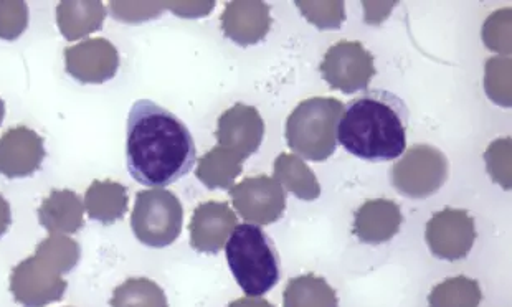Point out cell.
Instances as JSON below:
<instances>
[{"label": "cell", "instance_id": "obj_1", "mask_svg": "<svg viewBox=\"0 0 512 307\" xmlns=\"http://www.w3.org/2000/svg\"><path fill=\"white\" fill-rule=\"evenodd\" d=\"M129 174L146 187L162 189L190 174L197 162L194 137L182 119L151 100L129 111L126 129Z\"/></svg>", "mask_w": 512, "mask_h": 307}, {"label": "cell", "instance_id": "obj_13", "mask_svg": "<svg viewBox=\"0 0 512 307\" xmlns=\"http://www.w3.org/2000/svg\"><path fill=\"white\" fill-rule=\"evenodd\" d=\"M45 141L27 126L10 128L0 136V175L24 179L40 171L45 159Z\"/></svg>", "mask_w": 512, "mask_h": 307}, {"label": "cell", "instance_id": "obj_30", "mask_svg": "<svg viewBox=\"0 0 512 307\" xmlns=\"http://www.w3.org/2000/svg\"><path fill=\"white\" fill-rule=\"evenodd\" d=\"M10 225H12V210L4 195H0V238L9 232Z\"/></svg>", "mask_w": 512, "mask_h": 307}, {"label": "cell", "instance_id": "obj_5", "mask_svg": "<svg viewBox=\"0 0 512 307\" xmlns=\"http://www.w3.org/2000/svg\"><path fill=\"white\" fill-rule=\"evenodd\" d=\"M184 208L176 194L166 189L141 190L136 195L131 228L134 237L151 248H166L181 237Z\"/></svg>", "mask_w": 512, "mask_h": 307}, {"label": "cell", "instance_id": "obj_19", "mask_svg": "<svg viewBox=\"0 0 512 307\" xmlns=\"http://www.w3.org/2000/svg\"><path fill=\"white\" fill-rule=\"evenodd\" d=\"M106 7L101 2H60L57 24L67 42L100 32L106 19Z\"/></svg>", "mask_w": 512, "mask_h": 307}, {"label": "cell", "instance_id": "obj_15", "mask_svg": "<svg viewBox=\"0 0 512 307\" xmlns=\"http://www.w3.org/2000/svg\"><path fill=\"white\" fill-rule=\"evenodd\" d=\"M220 20L225 37L240 47H250L265 40L273 24L270 5L265 2H230Z\"/></svg>", "mask_w": 512, "mask_h": 307}, {"label": "cell", "instance_id": "obj_8", "mask_svg": "<svg viewBox=\"0 0 512 307\" xmlns=\"http://www.w3.org/2000/svg\"><path fill=\"white\" fill-rule=\"evenodd\" d=\"M319 73L332 90L354 95L366 90L374 78V55L361 42L342 40L326 52Z\"/></svg>", "mask_w": 512, "mask_h": 307}, {"label": "cell", "instance_id": "obj_7", "mask_svg": "<svg viewBox=\"0 0 512 307\" xmlns=\"http://www.w3.org/2000/svg\"><path fill=\"white\" fill-rule=\"evenodd\" d=\"M63 270L48 256L35 250L34 255L20 261L10 274V293L22 307H47L62 301L68 283Z\"/></svg>", "mask_w": 512, "mask_h": 307}, {"label": "cell", "instance_id": "obj_17", "mask_svg": "<svg viewBox=\"0 0 512 307\" xmlns=\"http://www.w3.org/2000/svg\"><path fill=\"white\" fill-rule=\"evenodd\" d=\"M38 222L48 235H73L85 225V205L73 190H52L38 208Z\"/></svg>", "mask_w": 512, "mask_h": 307}, {"label": "cell", "instance_id": "obj_32", "mask_svg": "<svg viewBox=\"0 0 512 307\" xmlns=\"http://www.w3.org/2000/svg\"><path fill=\"white\" fill-rule=\"evenodd\" d=\"M5 118V103L2 98H0V124H2V121H4Z\"/></svg>", "mask_w": 512, "mask_h": 307}, {"label": "cell", "instance_id": "obj_16", "mask_svg": "<svg viewBox=\"0 0 512 307\" xmlns=\"http://www.w3.org/2000/svg\"><path fill=\"white\" fill-rule=\"evenodd\" d=\"M402 210L394 200H367L354 217V235L367 245H382L399 233Z\"/></svg>", "mask_w": 512, "mask_h": 307}, {"label": "cell", "instance_id": "obj_6", "mask_svg": "<svg viewBox=\"0 0 512 307\" xmlns=\"http://www.w3.org/2000/svg\"><path fill=\"white\" fill-rule=\"evenodd\" d=\"M450 174L445 154L428 144L410 147L390 169V182L410 199H427L437 194Z\"/></svg>", "mask_w": 512, "mask_h": 307}, {"label": "cell", "instance_id": "obj_18", "mask_svg": "<svg viewBox=\"0 0 512 307\" xmlns=\"http://www.w3.org/2000/svg\"><path fill=\"white\" fill-rule=\"evenodd\" d=\"M83 205L91 220L113 225L128 212V189L114 180H93L86 189Z\"/></svg>", "mask_w": 512, "mask_h": 307}, {"label": "cell", "instance_id": "obj_27", "mask_svg": "<svg viewBox=\"0 0 512 307\" xmlns=\"http://www.w3.org/2000/svg\"><path fill=\"white\" fill-rule=\"evenodd\" d=\"M29 27V7L25 2H0V38L14 42Z\"/></svg>", "mask_w": 512, "mask_h": 307}, {"label": "cell", "instance_id": "obj_23", "mask_svg": "<svg viewBox=\"0 0 512 307\" xmlns=\"http://www.w3.org/2000/svg\"><path fill=\"white\" fill-rule=\"evenodd\" d=\"M110 307H169V301L152 279L129 278L114 289Z\"/></svg>", "mask_w": 512, "mask_h": 307}, {"label": "cell", "instance_id": "obj_11", "mask_svg": "<svg viewBox=\"0 0 512 307\" xmlns=\"http://www.w3.org/2000/svg\"><path fill=\"white\" fill-rule=\"evenodd\" d=\"M65 70L81 85H103L119 70V53L106 38H90L63 50Z\"/></svg>", "mask_w": 512, "mask_h": 307}, {"label": "cell", "instance_id": "obj_24", "mask_svg": "<svg viewBox=\"0 0 512 307\" xmlns=\"http://www.w3.org/2000/svg\"><path fill=\"white\" fill-rule=\"evenodd\" d=\"M483 293L476 279L466 276L445 279L428 296L430 307H479Z\"/></svg>", "mask_w": 512, "mask_h": 307}, {"label": "cell", "instance_id": "obj_31", "mask_svg": "<svg viewBox=\"0 0 512 307\" xmlns=\"http://www.w3.org/2000/svg\"><path fill=\"white\" fill-rule=\"evenodd\" d=\"M227 307H275L273 304L268 303L263 298H240L237 301H232Z\"/></svg>", "mask_w": 512, "mask_h": 307}, {"label": "cell", "instance_id": "obj_22", "mask_svg": "<svg viewBox=\"0 0 512 307\" xmlns=\"http://www.w3.org/2000/svg\"><path fill=\"white\" fill-rule=\"evenodd\" d=\"M283 307H339V299L326 279L309 273L286 284Z\"/></svg>", "mask_w": 512, "mask_h": 307}, {"label": "cell", "instance_id": "obj_26", "mask_svg": "<svg viewBox=\"0 0 512 307\" xmlns=\"http://www.w3.org/2000/svg\"><path fill=\"white\" fill-rule=\"evenodd\" d=\"M304 17L318 29H339L346 20L344 2H296Z\"/></svg>", "mask_w": 512, "mask_h": 307}, {"label": "cell", "instance_id": "obj_14", "mask_svg": "<svg viewBox=\"0 0 512 307\" xmlns=\"http://www.w3.org/2000/svg\"><path fill=\"white\" fill-rule=\"evenodd\" d=\"M237 225V215L225 202L200 204L190 220V246L197 253L217 255L225 248Z\"/></svg>", "mask_w": 512, "mask_h": 307}, {"label": "cell", "instance_id": "obj_21", "mask_svg": "<svg viewBox=\"0 0 512 307\" xmlns=\"http://www.w3.org/2000/svg\"><path fill=\"white\" fill-rule=\"evenodd\" d=\"M243 159L225 147H214L200 157L195 177L210 190L232 189L233 182L242 174Z\"/></svg>", "mask_w": 512, "mask_h": 307}, {"label": "cell", "instance_id": "obj_12", "mask_svg": "<svg viewBox=\"0 0 512 307\" xmlns=\"http://www.w3.org/2000/svg\"><path fill=\"white\" fill-rule=\"evenodd\" d=\"M215 139L220 147L235 152L247 161L265 139V121L255 106L237 103L219 118Z\"/></svg>", "mask_w": 512, "mask_h": 307}, {"label": "cell", "instance_id": "obj_28", "mask_svg": "<svg viewBox=\"0 0 512 307\" xmlns=\"http://www.w3.org/2000/svg\"><path fill=\"white\" fill-rule=\"evenodd\" d=\"M511 19V9L498 10L496 14L491 15L483 29V40L486 47L494 52L508 53L511 52V43L506 40H511V32L506 30L503 32V24L506 20Z\"/></svg>", "mask_w": 512, "mask_h": 307}, {"label": "cell", "instance_id": "obj_29", "mask_svg": "<svg viewBox=\"0 0 512 307\" xmlns=\"http://www.w3.org/2000/svg\"><path fill=\"white\" fill-rule=\"evenodd\" d=\"M511 151V139L506 137V139H498V141H494L491 146L488 147V151L484 154V159H486V166H488V172L491 174L498 184L503 185L504 189H511V177L504 174L503 166L511 169V157H506L503 161V156L506 152Z\"/></svg>", "mask_w": 512, "mask_h": 307}, {"label": "cell", "instance_id": "obj_9", "mask_svg": "<svg viewBox=\"0 0 512 307\" xmlns=\"http://www.w3.org/2000/svg\"><path fill=\"white\" fill-rule=\"evenodd\" d=\"M233 207L248 223L260 227L278 222L285 215L286 190L268 175H256L228 189Z\"/></svg>", "mask_w": 512, "mask_h": 307}, {"label": "cell", "instance_id": "obj_25", "mask_svg": "<svg viewBox=\"0 0 512 307\" xmlns=\"http://www.w3.org/2000/svg\"><path fill=\"white\" fill-rule=\"evenodd\" d=\"M484 86L494 103L511 106V58H491L486 62Z\"/></svg>", "mask_w": 512, "mask_h": 307}, {"label": "cell", "instance_id": "obj_3", "mask_svg": "<svg viewBox=\"0 0 512 307\" xmlns=\"http://www.w3.org/2000/svg\"><path fill=\"white\" fill-rule=\"evenodd\" d=\"M225 255L247 298H261L280 281V253L273 240L252 223L235 227L225 245Z\"/></svg>", "mask_w": 512, "mask_h": 307}, {"label": "cell", "instance_id": "obj_2", "mask_svg": "<svg viewBox=\"0 0 512 307\" xmlns=\"http://www.w3.org/2000/svg\"><path fill=\"white\" fill-rule=\"evenodd\" d=\"M407 104L387 90H370L344 106L337 141L367 162H390L407 149Z\"/></svg>", "mask_w": 512, "mask_h": 307}, {"label": "cell", "instance_id": "obj_10", "mask_svg": "<svg viewBox=\"0 0 512 307\" xmlns=\"http://www.w3.org/2000/svg\"><path fill=\"white\" fill-rule=\"evenodd\" d=\"M425 240L440 260H463L475 245V220L466 210L445 208L428 220Z\"/></svg>", "mask_w": 512, "mask_h": 307}, {"label": "cell", "instance_id": "obj_20", "mask_svg": "<svg viewBox=\"0 0 512 307\" xmlns=\"http://www.w3.org/2000/svg\"><path fill=\"white\" fill-rule=\"evenodd\" d=\"M273 179L294 197L304 202H313L321 195V184L311 167L294 154H281L273 166Z\"/></svg>", "mask_w": 512, "mask_h": 307}, {"label": "cell", "instance_id": "obj_4", "mask_svg": "<svg viewBox=\"0 0 512 307\" xmlns=\"http://www.w3.org/2000/svg\"><path fill=\"white\" fill-rule=\"evenodd\" d=\"M342 111L344 104L334 98L301 101L286 119L285 136L291 151L308 161H328L336 152Z\"/></svg>", "mask_w": 512, "mask_h": 307}]
</instances>
